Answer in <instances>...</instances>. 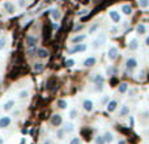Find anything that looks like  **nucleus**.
Segmentation results:
<instances>
[{"instance_id":"34","label":"nucleus","mask_w":149,"mask_h":144,"mask_svg":"<svg viewBox=\"0 0 149 144\" xmlns=\"http://www.w3.org/2000/svg\"><path fill=\"white\" fill-rule=\"evenodd\" d=\"M70 118H71V119L77 118V110H76V109H72V110L70 111Z\"/></svg>"},{"instance_id":"26","label":"nucleus","mask_w":149,"mask_h":144,"mask_svg":"<svg viewBox=\"0 0 149 144\" xmlns=\"http://www.w3.org/2000/svg\"><path fill=\"white\" fill-rule=\"evenodd\" d=\"M33 70L36 71V72H41L42 70H43V63H42V62H37V63H34Z\"/></svg>"},{"instance_id":"12","label":"nucleus","mask_w":149,"mask_h":144,"mask_svg":"<svg viewBox=\"0 0 149 144\" xmlns=\"http://www.w3.org/2000/svg\"><path fill=\"white\" fill-rule=\"evenodd\" d=\"M92 81L94 82V84H103V82H105V77L101 73H95L94 76L92 77Z\"/></svg>"},{"instance_id":"4","label":"nucleus","mask_w":149,"mask_h":144,"mask_svg":"<svg viewBox=\"0 0 149 144\" xmlns=\"http://www.w3.org/2000/svg\"><path fill=\"white\" fill-rule=\"evenodd\" d=\"M50 123H51V126H54V127L62 126V123H63L62 115H59V114H54V115L51 117V119H50Z\"/></svg>"},{"instance_id":"48","label":"nucleus","mask_w":149,"mask_h":144,"mask_svg":"<svg viewBox=\"0 0 149 144\" xmlns=\"http://www.w3.org/2000/svg\"><path fill=\"white\" fill-rule=\"evenodd\" d=\"M147 135H149V130H148V131H147Z\"/></svg>"},{"instance_id":"46","label":"nucleus","mask_w":149,"mask_h":144,"mask_svg":"<svg viewBox=\"0 0 149 144\" xmlns=\"http://www.w3.org/2000/svg\"><path fill=\"white\" fill-rule=\"evenodd\" d=\"M42 144H51V142H50V140H45V142L42 143Z\"/></svg>"},{"instance_id":"13","label":"nucleus","mask_w":149,"mask_h":144,"mask_svg":"<svg viewBox=\"0 0 149 144\" xmlns=\"http://www.w3.org/2000/svg\"><path fill=\"white\" fill-rule=\"evenodd\" d=\"M116 108H118V102H116L115 100H111L110 102L107 103V106H106V109H107L109 113H113V111H115Z\"/></svg>"},{"instance_id":"15","label":"nucleus","mask_w":149,"mask_h":144,"mask_svg":"<svg viewBox=\"0 0 149 144\" xmlns=\"http://www.w3.org/2000/svg\"><path fill=\"white\" fill-rule=\"evenodd\" d=\"M137 47H139V42H137V39L136 38L131 39V41H130V43H128V50H130V51H136Z\"/></svg>"},{"instance_id":"24","label":"nucleus","mask_w":149,"mask_h":144,"mask_svg":"<svg viewBox=\"0 0 149 144\" xmlns=\"http://www.w3.org/2000/svg\"><path fill=\"white\" fill-rule=\"evenodd\" d=\"M127 90H128V84H127V82H122V84H119V87H118V92L120 93V94L126 93Z\"/></svg>"},{"instance_id":"20","label":"nucleus","mask_w":149,"mask_h":144,"mask_svg":"<svg viewBox=\"0 0 149 144\" xmlns=\"http://www.w3.org/2000/svg\"><path fill=\"white\" fill-rule=\"evenodd\" d=\"M51 17H52V20H55V21H59L60 20V17H62V12H60L59 9H52L51 10Z\"/></svg>"},{"instance_id":"37","label":"nucleus","mask_w":149,"mask_h":144,"mask_svg":"<svg viewBox=\"0 0 149 144\" xmlns=\"http://www.w3.org/2000/svg\"><path fill=\"white\" fill-rule=\"evenodd\" d=\"M17 4L20 8H25L26 7V1L25 0H17Z\"/></svg>"},{"instance_id":"22","label":"nucleus","mask_w":149,"mask_h":144,"mask_svg":"<svg viewBox=\"0 0 149 144\" xmlns=\"http://www.w3.org/2000/svg\"><path fill=\"white\" fill-rule=\"evenodd\" d=\"M136 33L140 34V36H141V34H145L147 33V26H145L144 24H139V25L136 26Z\"/></svg>"},{"instance_id":"16","label":"nucleus","mask_w":149,"mask_h":144,"mask_svg":"<svg viewBox=\"0 0 149 144\" xmlns=\"http://www.w3.org/2000/svg\"><path fill=\"white\" fill-rule=\"evenodd\" d=\"M13 106H15V101L13 100H8L4 102V105H3V110L4 111H9L13 109Z\"/></svg>"},{"instance_id":"29","label":"nucleus","mask_w":149,"mask_h":144,"mask_svg":"<svg viewBox=\"0 0 149 144\" xmlns=\"http://www.w3.org/2000/svg\"><path fill=\"white\" fill-rule=\"evenodd\" d=\"M106 73H107L109 76H114V75L116 73V68L114 67V66H110V67H107V70H106Z\"/></svg>"},{"instance_id":"47","label":"nucleus","mask_w":149,"mask_h":144,"mask_svg":"<svg viewBox=\"0 0 149 144\" xmlns=\"http://www.w3.org/2000/svg\"><path fill=\"white\" fill-rule=\"evenodd\" d=\"M0 144H4V139H3L1 136H0Z\"/></svg>"},{"instance_id":"14","label":"nucleus","mask_w":149,"mask_h":144,"mask_svg":"<svg viewBox=\"0 0 149 144\" xmlns=\"http://www.w3.org/2000/svg\"><path fill=\"white\" fill-rule=\"evenodd\" d=\"M103 139H105L106 144H111L114 140V134L111 131H106L105 134H103Z\"/></svg>"},{"instance_id":"49","label":"nucleus","mask_w":149,"mask_h":144,"mask_svg":"<svg viewBox=\"0 0 149 144\" xmlns=\"http://www.w3.org/2000/svg\"><path fill=\"white\" fill-rule=\"evenodd\" d=\"M0 84H1V79H0Z\"/></svg>"},{"instance_id":"33","label":"nucleus","mask_w":149,"mask_h":144,"mask_svg":"<svg viewBox=\"0 0 149 144\" xmlns=\"http://www.w3.org/2000/svg\"><path fill=\"white\" fill-rule=\"evenodd\" d=\"M70 144H81V140H80V138L74 136V138H72V139L70 140Z\"/></svg>"},{"instance_id":"42","label":"nucleus","mask_w":149,"mask_h":144,"mask_svg":"<svg viewBox=\"0 0 149 144\" xmlns=\"http://www.w3.org/2000/svg\"><path fill=\"white\" fill-rule=\"evenodd\" d=\"M82 28H84V26H82V25H77L76 28H74V31H79V30H81Z\"/></svg>"},{"instance_id":"10","label":"nucleus","mask_w":149,"mask_h":144,"mask_svg":"<svg viewBox=\"0 0 149 144\" xmlns=\"http://www.w3.org/2000/svg\"><path fill=\"white\" fill-rule=\"evenodd\" d=\"M86 39V34H77L71 38V43L76 45V43H82V42Z\"/></svg>"},{"instance_id":"28","label":"nucleus","mask_w":149,"mask_h":144,"mask_svg":"<svg viewBox=\"0 0 149 144\" xmlns=\"http://www.w3.org/2000/svg\"><path fill=\"white\" fill-rule=\"evenodd\" d=\"M94 144H106L105 139H103V135H97L94 138Z\"/></svg>"},{"instance_id":"35","label":"nucleus","mask_w":149,"mask_h":144,"mask_svg":"<svg viewBox=\"0 0 149 144\" xmlns=\"http://www.w3.org/2000/svg\"><path fill=\"white\" fill-rule=\"evenodd\" d=\"M37 50L38 49H36V47H28V54L31 57V55H34V52H37Z\"/></svg>"},{"instance_id":"23","label":"nucleus","mask_w":149,"mask_h":144,"mask_svg":"<svg viewBox=\"0 0 149 144\" xmlns=\"http://www.w3.org/2000/svg\"><path fill=\"white\" fill-rule=\"evenodd\" d=\"M64 131L67 132V134H70V132H72L74 131V124L73 123H71V122H67V123H64Z\"/></svg>"},{"instance_id":"11","label":"nucleus","mask_w":149,"mask_h":144,"mask_svg":"<svg viewBox=\"0 0 149 144\" xmlns=\"http://www.w3.org/2000/svg\"><path fill=\"white\" fill-rule=\"evenodd\" d=\"M3 7H4V9L7 10L8 13H15L16 12V7L12 1H4L3 3Z\"/></svg>"},{"instance_id":"31","label":"nucleus","mask_w":149,"mask_h":144,"mask_svg":"<svg viewBox=\"0 0 149 144\" xmlns=\"http://www.w3.org/2000/svg\"><path fill=\"white\" fill-rule=\"evenodd\" d=\"M58 108L63 109V110H64V109H67V101H65V100H59V101H58Z\"/></svg>"},{"instance_id":"9","label":"nucleus","mask_w":149,"mask_h":144,"mask_svg":"<svg viewBox=\"0 0 149 144\" xmlns=\"http://www.w3.org/2000/svg\"><path fill=\"white\" fill-rule=\"evenodd\" d=\"M10 123H12V119H10V117H1L0 118V129H7V127L10 126Z\"/></svg>"},{"instance_id":"39","label":"nucleus","mask_w":149,"mask_h":144,"mask_svg":"<svg viewBox=\"0 0 149 144\" xmlns=\"http://www.w3.org/2000/svg\"><path fill=\"white\" fill-rule=\"evenodd\" d=\"M110 33L111 34H116V33H118V28H116V26H111V28H110Z\"/></svg>"},{"instance_id":"19","label":"nucleus","mask_w":149,"mask_h":144,"mask_svg":"<svg viewBox=\"0 0 149 144\" xmlns=\"http://www.w3.org/2000/svg\"><path fill=\"white\" fill-rule=\"evenodd\" d=\"M95 62H97V59H95L94 57H89L84 60V66L85 67H93V66L95 64Z\"/></svg>"},{"instance_id":"40","label":"nucleus","mask_w":149,"mask_h":144,"mask_svg":"<svg viewBox=\"0 0 149 144\" xmlns=\"http://www.w3.org/2000/svg\"><path fill=\"white\" fill-rule=\"evenodd\" d=\"M88 12H89V10H88V9H81L79 13H77V15H79V16H82V15H86Z\"/></svg>"},{"instance_id":"25","label":"nucleus","mask_w":149,"mask_h":144,"mask_svg":"<svg viewBox=\"0 0 149 144\" xmlns=\"http://www.w3.org/2000/svg\"><path fill=\"white\" fill-rule=\"evenodd\" d=\"M65 134H67V132L64 131V129H59V130H56V138H58L59 140H63V139H64Z\"/></svg>"},{"instance_id":"41","label":"nucleus","mask_w":149,"mask_h":144,"mask_svg":"<svg viewBox=\"0 0 149 144\" xmlns=\"http://www.w3.org/2000/svg\"><path fill=\"white\" fill-rule=\"evenodd\" d=\"M135 93H136V89H130V90H128V94L131 96V97L135 94Z\"/></svg>"},{"instance_id":"17","label":"nucleus","mask_w":149,"mask_h":144,"mask_svg":"<svg viewBox=\"0 0 149 144\" xmlns=\"http://www.w3.org/2000/svg\"><path fill=\"white\" fill-rule=\"evenodd\" d=\"M128 114H130V106L128 105H123L120 108V110H119V117L123 118V117H127Z\"/></svg>"},{"instance_id":"18","label":"nucleus","mask_w":149,"mask_h":144,"mask_svg":"<svg viewBox=\"0 0 149 144\" xmlns=\"http://www.w3.org/2000/svg\"><path fill=\"white\" fill-rule=\"evenodd\" d=\"M37 57H38L39 59H46V58L49 57V51H47L46 49H38L37 50Z\"/></svg>"},{"instance_id":"44","label":"nucleus","mask_w":149,"mask_h":144,"mask_svg":"<svg viewBox=\"0 0 149 144\" xmlns=\"http://www.w3.org/2000/svg\"><path fill=\"white\" fill-rule=\"evenodd\" d=\"M109 101V97H105V98H102V103H106Z\"/></svg>"},{"instance_id":"1","label":"nucleus","mask_w":149,"mask_h":144,"mask_svg":"<svg viewBox=\"0 0 149 144\" xmlns=\"http://www.w3.org/2000/svg\"><path fill=\"white\" fill-rule=\"evenodd\" d=\"M25 43L28 47H36L38 43V37L34 36V34H29V36H26Z\"/></svg>"},{"instance_id":"30","label":"nucleus","mask_w":149,"mask_h":144,"mask_svg":"<svg viewBox=\"0 0 149 144\" xmlns=\"http://www.w3.org/2000/svg\"><path fill=\"white\" fill-rule=\"evenodd\" d=\"M137 4L140 8H148L149 7V0H137Z\"/></svg>"},{"instance_id":"45","label":"nucleus","mask_w":149,"mask_h":144,"mask_svg":"<svg viewBox=\"0 0 149 144\" xmlns=\"http://www.w3.org/2000/svg\"><path fill=\"white\" fill-rule=\"evenodd\" d=\"M145 45H147V46H149V36L147 37V39H145Z\"/></svg>"},{"instance_id":"8","label":"nucleus","mask_w":149,"mask_h":144,"mask_svg":"<svg viewBox=\"0 0 149 144\" xmlns=\"http://www.w3.org/2000/svg\"><path fill=\"white\" fill-rule=\"evenodd\" d=\"M82 109H84L85 111H88V113L93 111V109H94V103H93V101L92 100H84L82 101Z\"/></svg>"},{"instance_id":"27","label":"nucleus","mask_w":149,"mask_h":144,"mask_svg":"<svg viewBox=\"0 0 149 144\" xmlns=\"http://www.w3.org/2000/svg\"><path fill=\"white\" fill-rule=\"evenodd\" d=\"M29 97V90L24 89V90H20L18 92V98H21V100H25V98Z\"/></svg>"},{"instance_id":"36","label":"nucleus","mask_w":149,"mask_h":144,"mask_svg":"<svg viewBox=\"0 0 149 144\" xmlns=\"http://www.w3.org/2000/svg\"><path fill=\"white\" fill-rule=\"evenodd\" d=\"M65 66H67V67H73V66H74V60L73 59L65 60Z\"/></svg>"},{"instance_id":"38","label":"nucleus","mask_w":149,"mask_h":144,"mask_svg":"<svg viewBox=\"0 0 149 144\" xmlns=\"http://www.w3.org/2000/svg\"><path fill=\"white\" fill-rule=\"evenodd\" d=\"M5 47V38H0V50Z\"/></svg>"},{"instance_id":"43","label":"nucleus","mask_w":149,"mask_h":144,"mask_svg":"<svg viewBox=\"0 0 149 144\" xmlns=\"http://www.w3.org/2000/svg\"><path fill=\"white\" fill-rule=\"evenodd\" d=\"M118 144H127V142H126L124 139H120V140L118 142Z\"/></svg>"},{"instance_id":"7","label":"nucleus","mask_w":149,"mask_h":144,"mask_svg":"<svg viewBox=\"0 0 149 144\" xmlns=\"http://www.w3.org/2000/svg\"><path fill=\"white\" fill-rule=\"evenodd\" d=\"M137 60L135 59V58H128V59L126 60V68L127 70H130V71H132V70H135V68L137 67Z\"/></svg>"},{"instance_id":"21","label":"nucleus","mask_w":149,"mask_h":144,"mask_svg":"<svg viewBox=\"0 0 149 144\" xmlns=\"http://www.w3.org/2000/svg\"><path fill=\"white\" fill-rule=\"evenodd\" d=\"M122 12H123L126 16H130L132 13V7L130 4H123L122 5Z\"/></svg>"},{"instance_id":"5","label":"nucleus","mask_w":149,"mask_h":144,"mask_svg":"<svg viewBox=\"0 0 149 144\" xmlns=\"http://www.w3.org/2000/svg\"><path fill=\"white\" fill-rule=\"evenodd\" d=\"M109 16H110L111 21H113L114 24H119L120 22V20H122V16H120V13H119L118 10L111 9L110 12H109Z\"/></svg>"},{"instance_id":"2","label":"nucleus","mask_w":149,"mask_h":144,"mask_svg":"<svg viewBox=\"0 0 149 144\" xmlns=\"http://www.w3.org/2000/svg\"><path fill=\"white\" fill-rule=\"evenodd\" d=\"M88 49V46L85 43H76L73 45V47L68 51V54H77V52H84Z\"/></svg>"},{"instance_id":"32","label":"nucleus","mask_w":149,"mask_h":144,"mask_svg":"<svg viewBox=\"0 0 149 144\" xmlns=\"http://www.w3.org/2000/svg\"><path fill=\"white\" fill-rule=\"evenodd\" d=\"M98 28H100V22H95L94 25H92V26H90V28H89V33H90V34L95 33V30H97Z\"/></svg>"},{"instance_id":"6","label":"nucleus","mask_w":149,"mask_h":144,"mask_svg":"<svg viewBox=\"0 0 149 144\" xmlns=\"http://www.w3.org/2000/svg\"><path fill=\"white\" fill-rule=\"evenodd\" d=\"M107 58H109V60H111V62H114V60L118 58V49H116L115 46H111L110 49H109Z\"/></svg>"},{"instance_id":"3","label":"nucleus","mask_w":149,"mask_h":144,"mask_svg":"<svg viewBox=\"0 0 149 144\" xmlns=\"http://www.w3.org/2000/svg\"><path fill=\"white\" fill-rule=\"evenodd\" d=\"M105 41H106V36L105 34H100V36H98V38H95L94 41H93V49H100L101 46H102L103 43H105Z\"/></svg>"}]
</instances>
